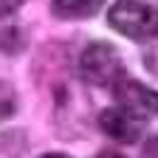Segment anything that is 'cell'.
<instances>
[{
    "label": "cell",
    "instance_id": "7",
    "mask_svg": "<svg viewBox=\"0 0 158 158\" xmlns=\"http://www.w3.org/2000/svg\"><path fill=\"white\" fill-rule=\"evenodd\" d=\"M141 158H158V135L147 138V144H144V150H141Z\"/></svg>",
    "mask_w": 158,
    "mask_h": 158
},
{
    "label": "cell",
    "instance_id": "3",
    "mask_svg": "<svg viewBox=\"0 0 158 158\" xmlns=\"http://www.w3.org/2000/svg\"><path fill=\"white\" fill-rule=\"evenodd\" d=\"M113 93L118 99V107L127 110L135 118H155L158 116V93L135 79L122 76L118 82L113 85Z\"/></svg>",
    "mask_w": 158,
    "mask_h": 158
},
{
    "label": "cell",
    "instance_id": "10",
    "mask_svg": "<svg viewBox=\"0 0 158 158\" xmlns=\"http://www.w3.org/2000/svg\"><path fill=\"white\" fill-rule=\"evenodd\" d=\"M99 158H124L122 152H113V150H105V152H99Z\"/></svg>",
    "mask_w": 158,
    "mask_h": 158
},
{
    "label": "cell",
    "instance_id": "8",
    "mask_svg": "<svg viewBox=\"0 0 158 158\" xmlns=\"http://www.w3.org/2000/svg\"><path fill=\"white\" fill-rule=\"evenodd\" d=\"M20 3H23V0H0V14H11V11H17Z\"/></svg>",
    "mask_w": 158,
    "mask_h": 158
},
{
    "label": "cell",
    "instance_id": "2",
    "mask_svg": "<svg viewBox=\"0 0 158 158\" xmlns=\"http://www.w3.org/2000/svg\"><path fill=\"white\" fill-rule=\"evenodd\" d=\"M79 71L90 85H116L122 79V59L118 51L107 43H93L79 56Z\"/></svg>",
    "mask_w": 158,
    "mask_h": 158
},
{
    "label": "cell",
    "instance_id": "6",
    "mask_svg": "<svg viewBox=\"0 0 158 158\" xmlns=\"http://www.w3.org/2000/svg\"><path fill=\"white\" fill-rule=\"evenodd\" d=\"M11 113H14V90L0 82V122H6Z\"/></svg>",
    "mask_w": 158,
    "mask_h": 158
},
{
    "label": "cell",
    "instance_id": "9",
    "mask_svg": "<svg viewBox=\"0 0 158 158\" xmlns=\"http://www.w3.org/2000/svg\"><path fill=\"white\" fill-rule=\"evenodd\" d=\"M147 68H150L152 73H158V51H155V54H150V59H147Z\"/></svg>",
    "mask_w": 158,
    "mask_h": 158
},
{
    "label": "cell",
    "instance_id": "1",
    "mask_svg": "<svg viewBox=\"0 0 158 158\" xmlns=\"http://www.w3.org/2000/svg\"><path fill=\"white\" fill-rule=\"evenodd\" d=\"M107 23L130 40L144 43L150 37H158V3L147 0H116Z\"/></svg>",
    "mask_w": 158,
    "mask_h": 158
},
{
    "label": "cell",
    "instance_id": "11",
    "mask_svg": "<svg viewBox=\"0 0 158 158\" xmlns=\"http://www.w3.org/2000/svg\"><path fill=\"white\" fill-rule=\"evenodd\" d=\"M43 158H71V155H62V152H48V155H43Z\"/></svg>",
    "mask_w": 158,
    "mask_h": 158
},
{
    "label": "cell",
    "instance_id": "5",
    "mask_svg": "<svg viewBox=\"0 0 158 158\" xmlns=\"http://www.w3.org/2000/svg\"><path fill=\"white\" fill-rule=\"evenodd\" d=\"M54 11L59 17H71V20H79V17H93L99 9L105 6V0H54Z\"/></svg>",
    "mask_w": 158,
    "mask_h": 158
},
{
    "label": "cell",
    "instance_id": "4",
    "mask_svg": "<svg viewBox=\"0 0 158 158\" xmlns=\"http://www.w3.org/2000/svg\"><path fill=\"white\" fill-rule=\"evenodd\" d=\"M99 124L102 130L113 138V141H122V144H133L138 135H141V124H138V118L130 116L127 110L122 107H110L99 116Z\"/></svg>",
    "mask_w": 158,
    "mask_h": 158
}]
</instances>
